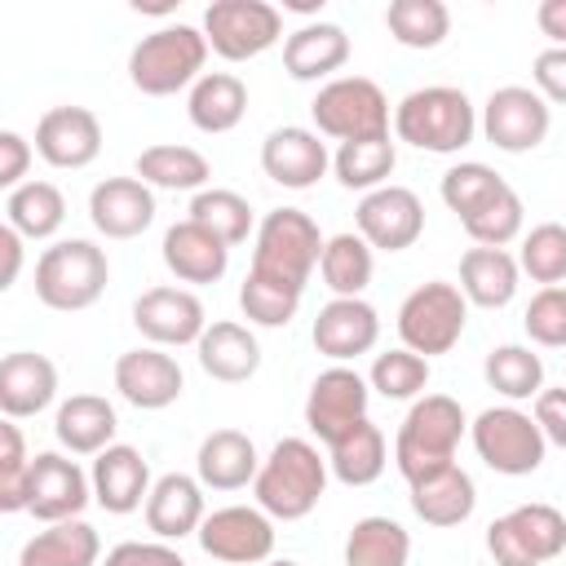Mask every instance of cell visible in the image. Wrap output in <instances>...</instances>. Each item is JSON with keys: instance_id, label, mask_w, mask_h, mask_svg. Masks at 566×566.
<instances>
[{"instance_id": "db71d44e", "label": "cell", "mask_w": 566, "mask_h": 566, "mask_svg": "<svg viewBox=\"0 0 566 566\" xmlns=\"http://www.w3.org/2000/svg\"><path fill=\"white\" fill-rule=\"evenodd\" d=\"M535 424H539V433L553 442V447H562L566 451V385L562 389H539V398H535Z\"/></svg>"}, {"instance_id": "d4e9b609", "label": "cell", "mask_w": 566, "mask_h": 566, "mask_svg": "<svg viewBox=\"0 0 566 566\" xmlns=\"http://www.w3.org/2000/svg\"><path fill=\"white\" fill-rule=\"evenodd\" d=\"M203 517H208L203 513V482L190 473H164L146 495V526L159 539L199 535Z\"/></svg>"}, {"instance_id": "74e56055", "label": "cell", "mask_w": 566, "mask_h": 566, "mask_svg": "<svg viewBox=\"0 0 566 566\" xmlns=\"http://www.w3.org/2000/svg\"><path fill=\"white\" fill-rule=\"evenodd\" d=\"M394 164H398V150H394L389 133H385V137H363V142H340L336 155H332L336 181H340L345 190H363V195L389 186Z\"/></svg>"}, {"instance_id": "f6af8a7d", "label": "cell", "mask_w": 566, "mask_h": 566, "mask_svg": "<svg viewBox=\"0 0 566 566\" xmlns=\"http://www.w3.org/2000/svg\"><path fill=\"white\" fill-rule=\"evenodd\" d=\"M509 181L495 172V168H486V164H455V168H447L442 172V203L464 221V217H473L482 203H491L500 190H504Z\"/></svg>"}, {"instance_id": "7bdbcfd3", "label": "cell", "mask_w": 566, "mask_h": 566, "mask_svg": "<svg viewBox=\"0 0 566 566\" xmlns=\"http://www.w3.org/2000/svg\"><path fill=\"white\" fill-rule=\"evenodd\" d=\"M301 296H305L301 287L248 270L243 287H239V310H243V318L256 323V327H287V323L296 318V310H301Z\"/></svg>"}, {"instance_id": "816d5d0a", "label": "cell", "mask_w": 566, "mask_h": 566, "mask_svg": "<svg viewBox=\"0 0 566 566\" xmlns=\"http://www.w3.org/2000/svg\"><path fill=\"white\" fill-rule=\"evenodd\" d=\"M106 566H186V557L177 548H168L164 539H150V544L124 539L106 553Z\"/></svg>"}, {"instance_id": "8992f818", "label": "cell", "mask_w": 566, "mask_h": 566, "mask_svg": "<svg viewBox=\"0 0 566 566\" xmlns=\"http://www.w3.org/2000/svg\"><path fill=\"white\" fill-rule=\"evenodd\" d=\"M323 248H327V239L318 234V221L310 212H301V208H274L256 226L252 270L305 292L314 265L323 261Z\"/></svg>"}, {"instance_id": "d6986e66", "label": "cell", "mask_w": 566, "mask_h": 566, "mask_svg": "<svg viewBox=\"0 0 566 566\" xmlns=\"http://www.w3.org/2000/svg\"><path fill=\"white\" fill-rule=\"evenodd\" d=\"M35 155L53 168H88L102 155V119L88 106H53L35 124Z\"/></svg>"}, {"instance_id": "7dc6e473", "label": "cell", "mask_w": 566, "mask_h": 566, "mask_svg": "<svg viewBox=\"0 0 566 566\" xmlns=\"http://www.w3.org/2000/svg\"><path fill=\"white\" fill-rule=\"evenodd\" d=\"M367 385H371L380 398H389V402L416 398V394H424V385H429V358L411 354L407 345H402V349H389V354H376Z\"/></svg>"}, {"instance_id": "1f68e13d", "label": "cell", "mask_w": 566, "mask_h": 566, "mask_svg": "<svg viewBox=\"0 0 566 566\" xmlns=\"http://www.w3.org/2000/svg\"><path fill=\"white\" fill-rule=\"evenodd\" d=\"M97 557H102L97 531L71 517V522H49L44 531H35L22 544L18 566H97Z\"/></svg>"}, {"instance_id": "6f0895ef", "label": "cell", "mask_w": 566, "mask_h": 566, "mask_svg": "<svg viewBox=\"0 0 566 566\" xmlns=\"http://www.w3.org/2000/svg\"><path fill=\"white\" fill-rule=\"evenodd\" d=\"M535 22L553 40V49H566V0H539Z\"/></svg>"}, {"instance_id": "f546056e", "label": "cell", "mask_w": 566, "mask_h": 566, "mask_svg": "<svg viewBox=\"0 0 566 566\" xmlns=\"http://www.w3.org/2000/svg\"><path fill=\"white\" fill-rule=\"evenodd\" d=\"M115 407L102 394H71L53 416V433L71 455H102L115 447Z\"/></svg>"}, {"instance_id": "ffe728a7", "label": "cell", "mask_w": 566, "mask_h": 566, "mask_svg": "<svg viewBox=\"0 0 566 566\" xmlns=\"http://www.w3.org/2000/svg\"><path fill=\"white\" fill-rule=\"evenodd\" d=\"M314 349L332 363H349L380 340V314L363 296H332L314 318Z\"/></svg>"}, {"instance_id": "9a60e30c", "label": "cell", "mask_w": 566, "mask_h": 566, "mask_svg": "<svg viewBox=\"0 0 566 566\" xmlns=\"http://www.w3.org/2000/svg\"><path fill=\"white\" fill-rule=\"evenodd\" d=\"M358 234L380 252H402L424 234V203L407 186H380L358 199L354 208Z\"/></svg>"}, {"instance_id": "cb8c5ba5", "label": "cell", "mask_w": 566, "mask_h": 566, "mask_svg": "<svg viewBox=\"0 0 566 566\" xmlns=\"http://www.w3.org/2000/svg\"><path fill=\"white\" fill-rule=\"evenodd\" d=\"M57 394V367L35 354V349H18L0 358V411L4 420H27L40 416Z\"/></svg>"}, {"instance_id": "4fadbf2b", "label": "cell", "mask_w": 566, "mask_h": 566, "mask_svg": "<svg viewBox=\"0 0 566 566\" xmlns=\"http://www.w3.org/2000/svg\"><path fill=\"white\" fill-rule=\"evenodd\" d=\"M199 548L226 566H256L270 562L274 553V522L261 509L248 504H226L212 509L199 526Z\"/></svg>"}, {"instance_id": "6da1fadb", "label": "cell", "mask_w": 566, "mask_h": 566, "mask_svg": "<svg viewBox=\"0 0 566 566\" xmlns=\"http://www.w3.org/2000/svg\"><path fill=\"white\" fill-rule=\"evenodd\" d=\"M327 460L318 455L314 442L305 438H279L274 451L261 460V473L252 482L256 509L279 517V522H301L318 509L327 491Z\"/></svg>"}, {"instance_id": "ab89813d", "label": "cell", "mask_w": 566, "mask_h": 566, "mask_svg": "<svg viewBox=\"0 0 566 566\" xmlns=\"http://www.w3.org/2000/svg\"><path fill=\"white\" fill-rule=\"evenodd\" d=\"M385 27L402 49H438L451 31V9L442 0H389Z\"/></svg>"}, {"instance_id": "60d3db41", "label": "cell", "mask_w": 566, "mask_h": 566, "mask_svg": "<svg viewBox=\"0 0 566 566\" xmlns=\"http://www.w3.org/2000/svg\"><path fill=\"white\" fill-rule=\"evenodd\" d=\"M318 274L336 296H363V287L371 283V243L354 230L332 234L327 248H323Z\"/></svg>"}, {"instance_id": "11a10c76", "label": "cell", "mask_w": 566, "mask_h": 566, "mask_svg": "<svg viewBox=\"0 0 566 566\" xmlns=\"http://www.w3.org/2000/svg\"><path fill=\"white\" fill-rule=\"evenodd\" d=\"M27 168H31V142L22 133L4 128L0 133V186L4 190H18L22 177H27Z\"/></svg>"}, {"instance_id": "5bb4252c", "label": "cell", "mask_w": 566, "mask_h": 566, "mask_svg": "<svg viewBox=\"0 0 566 566\" xmlns=\"http://www.w3.org/2000/svg\"><path fill=\"white\" fill-rule=\"evenodd\" d=\"M367 398H371V389H367V380L354 367L336 363V367L318 371L314 385H310V398H305V424H310V433L318 442H336L345 429H354L358 420H367Z\"/></svg>"}, {"instance_id": "2e32d148", "label": "cell", "mask_w": 566, "mask_h": 566, "mask_svg": "<svg viewBox=\"0 0 566 566\" xmlns=\"http://www.w3.org/2000/svg\"><path fill=\"white\" fill-rule=\"evenodd\" d=\"M88 500H93V482L75 460H66L57 451H40L31 460L27 513H35L40 522H71L84 513Z\"/></svg>"}, {"instance_id": "f5cc1de1", "label": "cell", "mask_w": 566, "mask_h": 566, "mask_svg": "<svg viewBox=\"0 0 566 566\" xmlns=\"http://www.w3.org/2000/svg\"><path fill=\"white\" fill-rule=\"evenodd\" d=\"M531 80H535V93L544 102L566 106V49H544L531 62Z\"/></svg>"}, {"instance_id": "ba28073f", "label": "cell", "mask_w": 566, "mask_h": 566, "mask_svg": "<svg viewBox=\"0 0 566 566\" xmlns=\"http://www.w3.org/2000/svg\"><path fill=\"white\" fill-rule=\"evenodd\" d=\"M464 318H469L464 292L455 283L429 279L416 292H407V301L398 305V336L411 354L433 358V354H447L464 336Z\"/></svg>"}, {"instance_id": "d590c367", "label": "cell", "mask_w": 566, "mask_h": 566, "mask_svg": "<svg viewBox=\"0 0 566 566\" xmlns=\"http://www.w3.org/2000/svg\"><path fill=\"white\" fill-rule=\"evenodd\" d=\"M137 177L155 190H203L212 177V164L181 142H159L137 155Z\"/></svg>"}, {"instance_id": "277c9868", "label": "cell", "mask_w": 566, "mask_h": 566, "mask_svg": "<svg viewBox=\"0 0 566 566\" xmlns=\"http://www.w3.org/2000/svg\"><path fill=\"white\" fill-rule=\"evenodd\" d=\"M208 35L177 22V27H159L150 35H142L128 53V80L137 93L146 97H168V93H181L186 84L195 88L208 71Z\"/></svg>"}, {"instance_id": "680465c9", "label": "cell", "mask_w": 566, "mask_h": 566, "mask_svg": "<svg viewBox=\"0 0 566 566\" xmlns=\"http://www.w3.org/2000/svg\"><path fill=\"white\" fill-rule=\"evenodd\" d=\"M287 9H296V13H314V9H318V4H314V0H292V4H287Z\"/></svg>"}, {"instance_id": "603a6c76", "label": "cell", "mask_w": 566, "mask_h": 566, "mask_svg": "<svg viewBox=\"0 0 566 566\" xmlns=\"http://www.w3.org/2000/svg\"><path fill=\"white\" fill-rule=\"evenodd\" d=\"M88 482H93V500H97L106 513H115V517L142 509V500H146L150 486H155V482H150V469H146V455H142L137 447H124V442H115V447H106L102 455H93Z\"/></svg>"}, {"instance_id": "4dcf8cb0", "label": "cell", "mask_w": 566, "mask_h": 566, "mask_svg": "<svg viewBox=\"0 0 566 566\" xmlns=\"http://www.w3.org/2000/svg\"><path fill=\"white\" fill-rule=\"evenodd\" d=\"M473 504H478V486L460 464L411 482V513L424 526H460L473 517Z\"/></svg>"}, {"instance_id": "e0dca14e", "label": "cell", "mask_w": 566, "mask_h": 566, "mask_svg": "<svg viewBox=\"0 0 566 566\" xmlns=\"http://www.w3.org/2000/svg\"><path fill=\"white\" fill-rule=\"evenodd\" d=\"M133 327L150 340V345H199V336L208 332L203 318V301L186 287H146L133 301Z\"/></svg>"}, {"instance_id": "d6a6232c", "label": "cell", "mask_w": 566, "mask_h": 566, "mask_svg": "<svg viewBox=\"0 0 566 566\" xmlns=\"http://www.w3.org/2000/svg\"><path fill=\"white\" fill-rule=\"evenodd\" d=\"M186 115H190V124L199 133H230L248 115V84L234 71H208L190 88Z\"/></svg>"}, {"instance_id": "30bf717a", "label": "cell", "mask_w": 566, "mask_h": 566, "mask_svg": "<svg viewBox=\"0 0 566 566\" xmlns=\"http://www.w3.org/2000/svg\"><path fill=\"white\" fill-rule=\"evenodd\" d=\"M495 566H544L566 553V517L553 504H517L486 526Z\"/></svg>"}, {"instance_id": "9f6ffc18", "label": "cell", "mask_w": 566, "mask_h": 566, "mask_svg": "<svg viewBox=\"0 0 566 566\" xmlns=\"http://www.w3.org/2000/svg\"><path fill=\"white\" fill-rule=\"evenodd\" d=\"M0 292H9L18 283V270H22V234L13 226H0Z\"/></svg>"}, {"instance_id": "ee69618b", "label": "cell", "mask_w": 566, "mask_h": 566, "mask_svg": "<svg viewBox=\"0 0 566 566\" xmlns=\"http://www.w3.org/2000/svg\"><path fill=\"white\" fill-rule=\"evenodd\" d=\"M190 221H199L203 230H212L226 248H239L252 234V203L234 190H199L190 199Z\"/></svg>"}, {"instance_id": "c3c4849f", "label": "cell", "mask_w": 566, "mask_h": 566, "mask_svg": "<svg viewBox=\"0 0 566 566\" xmlns=\"http://www.w3.org/2000/svg\"><path fill=\"white\" fill-rule=\"evenodd\" d=\"M522 274H531L544 287H557L566 279V226L544 221L531 234H522V252H517Z\"/></svg>"}, {"instance_id": "7c38bea8", "label": "cell", "mask_w": 566, "mask_h": 566, "mask_svg": "<svg viewBox=\"0 0 566 566\" xmlns=\"http://www.w3.org/2000/svg\"><path fill=\"white\" fill-rule=\"evenodd\" d=\"M548 102L526 88V84H504L486 97V111H482V133L495 150L504 155H526L535 150L544 137H548Z\"/></svg>"}, {"instance_id": "8fae6325", "label": "cell", "mask_w": 566, "mask_h": 566, "mask_svg": "<svg viewBox=\"0 0 566 566\" xmlns=\"http://www.w3.org/2000/svg\"><path fill=\"white\" fill-rule=\"evenodd\" d=\"M208 49L226 62L261 57L283 35V13L270 0H212L203 9Z\"/></svg>"}, {"instance_id": "f1b7e54d", "label": "cell", "mask_w": 566, "mask_h": 566, "mask_svg": "<svg viewBox=\"0 0 566 566\" xmlns=\"http://www.w3.org/2000/svg\"><path fill=\"white\" fill-rule=\"evenodd\" d=\"M195 354H199V367H203L212 380H221V385H243V380H252L256 367H261V345H256V336H252L243 323H230V318L208 323V332L199 336Z\"/></svg>"}, {"instance_id": "484cf974", "label": "cell", "mask_w": 566, "mask_h": 566, "mask_svg": "<svg viewBox=\"0 0 566 566\" xmlns=\"http://www.w3.org/2000/svg\"><path fill=\"white\" fill-rule=\"evenodd\" d=\"M159 252H164V265L181 283H217L226 274V265H230V248L212 230H203L199 221H190V217L177 221V226H168Z\"/></svg>"}, {"instance_id": "f907efd6", "label": "cell", "mask_w": 566, "mask_h": 566, "mask_svg": "<svg viewBox=\"0 0 566 566\" xmlns=\"http://www.w3.org/2000/svg\"><path fill=\"white\" fill-rule=\"evenodd\" d=\"M522 327L535 345L544 349H562L566 345V287H539L522 314Z\"/></svg>"}, {"instance_id": "f35d334b", "label": "cell", "mask_w": 566, "mask_h": 566, "mask_svg": "<svg viewBox=\"0 0 566 566\" xmlns=\"http://www.w3.org/2000/svg\"><path fill=\"white\" fill-rule=\"evenodd\" d=\"M411 539L394 517H358L345 539V566H407Z\"/></svg>"}, {"instance_id": "52a82bcc", "label": "cell", "mask_w": 566, "mask_h": 566, "mask_svg": "<svg viewBox=\"0 0 566 566\" xmlns=\"http://www.w3.org/2000/svg\"><path fill=\"white\" fill-rule=\"evenodd\" d=\"M314 128L336 142H363L389 133V97L367 75H336L310 102Z\"/></svg>"}, {"instance_id": "bcb514c9", "label": "cell", "mask_w": 566, "mask_h": 566, "mask_svg": "<svg viewBox=\"0 0 566 566\" xmlns=\"http://www.w3.org/2000/svg\"><path fill=\"white\" fill-rule=\"evenodd\" d=\"M522 217H526V208H522V195L513 190V186H504L491 203H482L473 217H464L460 226H464V234L478 243V248H504V243H513L517 234H522Z\"/></svg>"}, {"instance_id": "e575fe53", "label": "cell", "mask_w": 566, "mask_h": 566, "mask_svg": "<svg viewBox=\"0 0 566 566\" xmlns=\"http://www.w3.org/2000/svg\"><path fill=\"white\" fill-rule=\"evenodd\" d=\"M385 433L371 420H358L336 442H327V469L345 486H371L385 473Z\"/></svg>"}, {"instance_id": "83f0119b", "label": "cell", "mask_w": 566, "mask_h": 566, "mask_svg": "<svg viewBox=\"0 0 566 566\" xmlns=\"http://www.w3.org/2000/svg\"><path fill=\"white\" fill-rule=\"evenodd\" d=\"M349 62V35L336 22H305L283 40V71L292 80H327Z\"/></svg>"}, {"instance_id": "836d02e7", "label": "cell", "mask_w": 566, "mask_h": 566, "mask_svg": "<svg viewBox=\"0 0 566 566\" xmlns=\"http://www.w3.org/2000/svg\"><path fill=\"white\" fill-rule=\"evenodd\" d=\"M517 274H522V265L504 248H469L460 256V292H464V301H473L482 310L509 305L517 292Z\"/></svg>"}, {"instance_id": "7a4b0ae2", "label": "cell", "mask_w": 566, "mask_h": 566, "mask_svg": "<svg viewBox=\"0 0 566 566\" xmlns=\"http://www.w3.org/2000/svg\"><path fill=\"white\" fill-rule=\"evenodd\" d=\"M464 429H469V420H464V411H460L455 398H447V394L416 398L411 411L398 424V438H394V464L407 478V486L420 482V478H433V473L451 469Z\"/></svg>"}, {"instance_id": "5b68a950", "label": "cell", "mask_w": 566, "mask_h": 566, "mask_svg": "<svg viewBox=\"0 0 566 566\" xmlns=\"http://www.w3.org/2000/svg\"><path fill=\"white\" fill-rule=\"evenodd\" d=\"M106 283H111V261L88 239H62V243L44 248L35 261V296L57 314L97 305Z\"/></svg>"}, {"instance_id": "44dd1931", "label": "cell", "mask_w": 566, "mask_h": 566, "mask_svg": "<svg viewBox=\"0 0 566 566\" xmlns=\"http://www.w3.org/2000/svg\"><path fill=\"white\" fill-rule=\"evenodd\" d=\"M261 168H265V177H270L274 186H283V190H310V186H318V177L332 168V155H327V146L318 142V133L287 124V128H274V133L261 142Z\"/></svg>"}, {"instance_id": "b9f144b4", "label": "cell", "mask_w": 566, "mask_h": 566, "mask_svg": "<svg viewBox=\"0 0 566 566\" xmlns=\"http://www.w3.org/2000/svg\"><path fill=\"white\" fill-rule=\"evenodd\" d=\"M482 376L495 394H504L509 402H522V398H539L544 389V363L539 354H531L526 345H495L482 363Z\"/></svg>"}, {"instance_id": "4316f807", "label": "cell", "mask_w": 566, "mask_h": 566, "mask_svg": "<svg viewBox=\"0 0 566 566\" xmlns=\"http://www.w3.org/2000/svg\"><path fill=\"white\" fill-rule=\"evenodd\" d=\"M195 469H199V482L208 491H243L248 482H256L261 455H256V447H252L248 433H239V429H212L199 442Z\"/></svg>"}, {"instance_id": "ac0fdd59", "label": "cell", "mask_w": 566, "mask_h": 566, "mask_svg": "<svg viewBox=\"0 0 566 566\" xmlns=\"http://www.w3.org/2000/svg\"><path fill=\"white\" fill-rule=\"evenodd\" d=\"M115 389L137 411H164L181 398L186 376L172 354H164L159 345H146V349H128L115 358Z\"/></svg>"}, {"instance_id": "9c48e42d", "label": "cell", "mask_w": 566, "mask_h": 566, "mask_svg": "<svg viewBox=\"0 0 566 566\" xmlns=\"http://www.w3.org/2000/svg\"><path fill=\"white\" fill-rule=\"evenodd\" d=\"M473 451L486 469L504 473V478H526L544 464L548 438L539 433L535 416L517 411V407H486L473 424H469Z\"/></svg>"}, {"instance_id": "3957f363", "label": "cell", "mask_w": 566, "mask_h": 566, "mask_svg": "<svg viewBox=\"0 0 566 566\" xmlns=\"http://www.w3.org/2000/svg\"><path fill=\"white\" fill-rule=\"evenodd\" d=\"M394 133H398V142H407L416 150L455 155L473 142L478 115H473V102L464 97V88L429 84V88L407 93L394 106Z\"/></svg>"}, {"instance_id": "7402d4cb", "label": "cell", "mask_w": 566, "mask_h": 566, "mask_svg": "<svg viewBox=\"0 0 566 566\" xmlns=\"http://www.w3.org/2000/svg\"><path fill=\"white\" fill-rule=\"evenodd\" d=\"M88 217L106 239H137L155 221V195L142 177H106L88 195Z\"/></svg>"}, {"instance_id": "91938a15", "label": "cell", "mask_w": 566, "mask_h": 566, "mask_svg": "<svg viewBox=\"0 0 566 566\" xmlns=\"http://www.w3.org/2000/svg\"><path fill=\"white\" fill-rule=\"evenodd\" d=\"M265 566H296V562H265Z\"/></svg>"}, {"instance_id": "8d00e7d4", "label": "cell", "mask_w": 566, "mask_h": 566, "mask_svg": "<svg viewBox=\"0 0 566 566\" xmlns=\"http://www.w3.org/2000/svg\"><path fill=\"white\" fill-rule=\"evenodd\" d=\"M66 221V199L53 181H22L4 195V226H13L22 239H49Z\"/></svg>"}, {"instance_id": "681fc988", "label": "cell", "mask_w": 566, "mask_h": 566, "mask_svg": "<svg viewBox=\"0 0 566 566\" xmlns=\"http://www.w3.org/2000/svg\"><path fill=\"white\" fill-rule=\"evenodd\" d=\"M31 460L22 429L13 420L0 424V509L4 513H22L27 509V478H31Z\"/></svg>"}]
</instances>
